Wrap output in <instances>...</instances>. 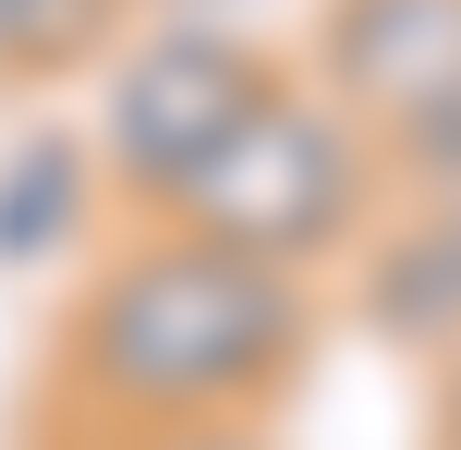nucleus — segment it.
Here are the masks:
<instances>
[{"label": "nucleus", "mask_w": 461, "mask_h": 450, "mask_svg": "<svg viewBox=\"0 0 461 450\" xmlns=\"http://www.w3.org/2000/svg\"><path fill=\"white\" fill-rule=\"evenodd\" d=\"M110 450H267L255 414H207V427H110Z\"/></svg>", "instance_id": "obj_9"}, {"label": "nucleus", "mask_w": 461, "mask_h": 450, "mask_svg": "<svg viewBox=\"0 0 461 450\" xmlns=\"http://www.w3.org/2000/svg\"><path fill=\"white\" fill-rule=\"evenodd\" d=\"M97 61L110 73H97V134L86 146L122 183V207H146V219H158L170 195H183V170L279 86V61L255 37H230L219 13H146V37L97 49Z\"/></svg>", "instance_id": "obj_3"}, {"label": "nucleus", "mask_w": 461, "mask_h": 450, "mask_svg": "<svg viewBox=\"0 0 461 450\" xmlns=\"http://www.w3.org/2000/svg\"><path fill=\"white\" fill-rule=\"evenodd\" d=\"M97 146L86 134H24L13 159H0V268H49L73 256V232L97 219Z\"/></svg>", "instance_id": "obj_6"}, {"label": "nucleus", "mask_w": 461, "mask_h": 450, "mask_svg": "<svg viewBox=\"0 0 461 450\" xmlns=\"http://www.w3.org/2000/svg\"><path fill=\"white\" fill-rule=\"evenodd\" d=\"M122 37V0H0V73L49 86V73H86Z\"/></svg>", "instance_id": "obj_7"}, {"label": "nucleus", "mask_w": 461, "mask_h": 450, "mask_svg": "<svg viewBox=\"0 0 461 450\" xmlns=\"http://www.w3.org/2000/svg\"><path fill=\"white\" fill-rule=\"evenodd\" d=\"M376 159H389L401 195H461V86H438L425 110H401L376 134Z\"/></svg>", "instance_id": "obj_8"}, {"label": "nucleus", "mask_w": 461, "mask_h": 450, "mask_svg": "<svg viewBox=\"0 0 461 450\" xmlns=\"http://www.w3.org/2000/svg\"><path fill=\"white\" fill-rule=\"evenodd\" d=\"M461 86V0H328L316 24V97H340L365 134Z\"/></svg>", "instance_id": "obj_4"}, {"label": "nucleus", "mask_w": 461, "mask_h": 450, "mask_svg": "<svg viewBox=\"0 0 461 450\" xmlns=\"http://www.w3.org/2000/svg\"><path fill=\"white\" fill-rule=\"evenodd\" d=\"M376 195H389L376 134L340 97H316V86L279 73L207 159L183 170V195H170L158 219L219 232V243H243V256H279V268H316V256H352V243L376 232Z\"/></svg>", "instance_id": "obj_2"}, {"label": "nucleus", "mask_w": 461, "mask_h": 450, "mask_svg": "<svg viewBox=\"0 0 461 450\" xmlns=\"http://www.w3.org/2000/svg\"><path fill=\"white\" fill-rule=\"evenodd\" d=\"M303 341H316L303 268L183 232V219H146L61 317V402H86L97 427L267 414L303 378Z\"/></svg>", "instance_id": "obj_1"}, {"label": "nucleus", "mask_w": 461, "mask_h": 450, "mask_svg": "<svg viewBox=\"0 0 461 450\" xmlns=\"http://www.w3.org/2000/svg\"><path fill=\"white\" fill-rule=\"evenodd\" d=\"M438 450H461V354H449V378H438Z\"/></svg>", "instance_id": "obj_10"}, {"label": "nucleus", "mask_w": 461, "mask_h": 450, "mask_svg": "<svg viewBox=\"0 0 461 450\" xmlns=\"http://www.w3.org/2000/svg\"><path fill=\"white\" fill-rule=\"evenodd\" d=\"M122 13H230V0H122Z\"/></svg>", "instance_id": "obj_11"}, {"label": "nucleus", "mask_w": 461, "mask_h": 450, "mask_svg": "<svg viewBox=\"0 0 461 450\" xmlns=\"http://www.w3.org/2000/svg\"><path fill=\"white\" fill-rule=\"evenodd\" d=\"M352 317H365L389 354H425V365L461 354V195H413V219L365 232Z\"/></svg>", "instance_id": "obj_5"}]
</instances>
